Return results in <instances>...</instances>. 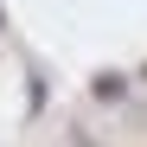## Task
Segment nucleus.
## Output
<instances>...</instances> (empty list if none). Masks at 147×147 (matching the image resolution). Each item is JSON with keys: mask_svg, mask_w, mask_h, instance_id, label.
I'll return each instance as SVG.
<instances>
[{"mask_svg": "<svg viewBox=\"0 0 147 147\" xmlns=\"http://www.w3.org/2000/svg\"><path fill=\"white\" fill-rule=\"evenodd\" d=\"M0 26H7V7H0Z\"/></svg>", "mask_w": 147, "mask_h": 147, "instance_id": "f257e3e1", "label": "nucleus"}]
</instances>
